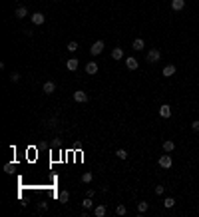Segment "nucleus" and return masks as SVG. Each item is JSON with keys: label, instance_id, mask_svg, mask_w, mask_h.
<instances>
[{"label": "nucleus", "instance_id": "5", "mask_svg": "<svg viewBox=\"0 0 199 217\" xmlns=\"http://www.w3.org/2000/svg\"><path fill=\"white\" fill-rule=\"evenodd\" d=\"M125 66H128V70H137V68H139V62L135 60L133 56H129V58H125Z\"/></svg>", "mask_w": 199, "mask_h": 217}, {"label": "nucleus", "instance_id": "25", "mask_svg": "<svg viewBox=\"0 0 199 217\" xmlns=\"http://www.w3.org/2000/svg\"><path fill=\"white\" fill-rule=\"evenodd\" d=\"M78 50V42H70L68 44V52H76Z\"/></svg>", "mask_w": 199, "mask_h": 217}, {"label": "nucleus", "instance_id": "20", "mask_svg": "<svg viewBox=\"0 0 199 217\" xmlns=\"http://www.w3.org/2000/svg\"><path fill=\"white\" fill-rule=\"evenodd\" d=\"M163 205H165V207H167V209H171V207H173V205H175V199H173V197H167V199H165V201H163Z\"/></svg>", "mask_w": 199, "mask_h": 217}, {"label": "nucleus", "instance_id": "24", "mask_svg": "<svg viewBox=\"0 0 199 217\" xmlns=\"http://www.w3.org/2000/svg\"><path fill=\"white\" fill-rule=\"evenodd\" d=\"M116 155L120 157V159H125V157H128V151H125V150H117V151H116Z\"/></svg>", "mask_w": 199, "mask_h": 217}, {"label": "nucleus", "instance_id": "15", "mask_svg": "<svg viewBox=\"0 0 199 217\" xmlns=\"http://www.w3.org/2000/svg\"><path fill=\"white\" fill-rule=\"evenodd\" d=\"M112 58L113 60H121V58H124V50L121 48H113L112 50Z\"/></svg>", "mask_w": 199, "mask_h": 217}, {"label": "nucleus", "instance_id": "12", "mask_svg": "<svg viewBox=\"0 0 199 217\" xmlns=\"http://www.w3.org/2000/svg\"><path fill=\"white\" fill-rule=\"evenodd\" d=\"M86 72H88L90 76L98 74V64H96V62H90V64H86Z\"/></svg>", "mask_w": 199, "mask_h": 217}, {"label": "nucleus", "instance_id": "10", "mask_svg": "<svg viewBox=\"0 0 199 217\" xmlns=\"http://www.w3.org/2000/svg\"><path fill=\"white\" fill-rule=\"evenodd\" d=\"M175 72H177V68L173 66V64H169V66L163 68V76H165V78H171V76L175 74Z\"/></svg>", "mask_w": 199, "mask_h": 217}, {"label": "nucleus", "instance_id": "11", "mask_svg": "<svg viewBox=\"0 0 199 217\" xmlns=\"http://www.w3.org/2000/svg\"><path fill=\"white\" fill-rule=\"evenodd\" d=\"M26 16H28V8L26 6H18L16 8V18L22 20V18H26Z\"/></svg>", "mask_w": 199, "mask_h": 217}, {"label": "nucleus", "instance_id": "28", "mask_svg": "<svg viewBox=\"0 0 199 217\" xmlns=\"http://www.w3.org/2000/svg\"><path fill=\"white\" fill-rule=\"evenodd\" d=\"M10 80H12V82H20V74H18V72H14V74H10Z\"/></svg>", "mask_w": 199, "mask_h": 217}, {"label": "nucleus", "instance_id": "1", "mask_svg": "<svg viewBox=\"0 0 199 217\" xmlns=\"http://www.w3.org/2000/svg\"><path fill=\"white\" fill-rule=\"evenodd\" d=\"M145 60H147V64H157L159 60H161V52H159L157 48H151V50H147V54H145Z\"/></svg>", "mask_w": 199, "mask_h": 217}, {"label": "nucleus", "instance_id": "13", "mask_svg": "<svg viewBox=\"0 0 199 217\" xmlns=\"http://www.w3.org/2000/svg\"><path fill=\"white\" fill-rule=\"evenodd\" d=\"M147 209H149V203H147V201H139V203H137V213H139V215H143Z\"/></svg>", "mask_w": 199, "mask_h": 217}, {"label": "nucleus", "instance_id": "8", "mask_svg": "<svg viewBox=\"0 0 199 217\" xmlns=\"http://www.w3.org/2000/svg\"><path fill=\"white\" fill-rule=\"evenodd\" d=\"M44 20H46V16L42 14V12H36V14H32V22L36 24V26H40V24H44Z\"/></svg>", "mask_w": 199, "mask_h": 217}, {"label": "nucleus", "instance_id": "14", "mask_svg": "<svg viewBox=\"0 0 199 217\" xmlns=\"http://www.w3.org/2000/svg\"><path fill=\"white\" fill-rule=\"evenodd\" d=\"M66 68L70 72H74V70H78V60H76V58H70V60L66 62Z\"/></svg>", "mask_w": 199, "mask_h": 217}, {"label": "nucleus", "instance_id": "27", "mask_svg": "<svg viewBox=\"0 0 199 217\" xmlns=\"http://www.w3.org/2000/svg\"><path fill=\"white\" fill-rule=\"evenodd\" d=\"M125 211H128V209H125L124 205H117V207H116V213H117V215H125Z\"/></svg>", "mask_w": 199, "mask_h": 217}, {"label": "nucleus", "instance_id": "19", "mask_svg": "<svg viewBox=\"0 0 199 217\" xmlns=\"http://www.w3.org/2000/svg\"><path fill=\"white\" fill-rule=\"evenodd\" d=\"M58 199H60V203H68V201H70V193H68V191H60Z\"/></svg>", "mask_w": 199, "mask_h": 217}, {"label": "nucleus", "instance_id": "22", "mask_svg": "<svg viewBox=\"0 0 199 217\" xmlns=\"http://www.w3.org/2000/svg\"><path fill=\"white\" fill-rule=\"evenodd\" d=\"M38 211H40V213L48 211V203H46V201H40V203H38Z\"/></svg>", "mask_w": 199, "mask_h": 217}, {"label": "nucleus", "instance_id": "30", "mask_svg": "<svg viewBox=\"0 0 199 217\" xmlns=\"http://www.w3.org/2000/svg\"><path fill=\"white\" fill-rule=\"evenodd\" d=\"M191 130H193V131H199V120H195V122L191 124Z\"/></svg>", "mask_w": 199, "mask_h": 217}, {"label": "nucleus", "instance_id": "16", "mask_svg": "<svg viewBox=\"0 0 199 217\" xmlns=\"http://www.w3.org/2000/svg\"><path fill=\"white\" fill-rule=\"evenodd\" d=\"M143 46H145V42H143L141 38H135L133 44H132V48H133V50H143Z\"/></svg>", "mask_w": 199, "mask_h": 217}, {"label": "nucleus", "instance_id": "23", "mask_svg": "<svg viewBox=\"0 0 199 217\" xmlns=\"http://www.w3.org/2000/svg\"><path fill=\"white\" fill-rule=\"evenodd\" d=\"M82 205L86 207V209H92V197H90V195H88V197L84 199V203H82Z\"/></svg>", "mask_w": 199, "mask_h": 217}, {"label": "nucleus", "instance_id": "6", "mask_svg": "<svg viewBox=\"0 0 199 217\" xmlns=\"http://www.w3.org/2000/svg\"><path fill=\"white\" fill-rule=\"evenodd\" d=\"M159 116H161V118H165V120H167V118H171V106L163 104L161 108H159Z\"/></svg>", "mask_w": 199, "mask_h": 217}, {"label": "nucleus", "instance_id": "7", "mask_svg": "<svg viewBox=\"0 0 199 217\" xmlns=\"http://www.w3.org/2000/svg\"><path fill=\"white\" fill-rule=\"evenodd\" d=\"M54 90H56V84H54V82H50V80H48V82H44V86H42V92H44V94H54Z\"/></svg>", "mask_w": 199, "mask_h": 217}, {"label": "nucleus", "instance_id": "4", "mask_svg": "<svg viewBox=\"0 0 199 217\" xmlns=\"http://www.w3.org/2000/svg\"><path fill=\"white\" fill-rule=\"evenodd\" d=\"M74 100L78 102V104H84V102H88V94L84 90H76L74 92Z\"/></svg>", "mask_w": 199, "mask_h": 217}, {"label": "nucleus", "instance_id": "18", "mask_svg": "<svg viewBox=\"0 0 199 217\" xmlns=\"http://www.w3.org/2000/svg\"><path fill=\"white\" fill-rule=\"evenodd\" d=\"M163 150H165L167 154H169V151H173V150H175V143H173L171 139H167V142H163Z\"/></svg>", "mask_w": 199, "mask_h": 217}, {"label": "nucleus", "instance_id": "26", "mask_svg": "<svg viewBox=\"0 0 199 217\" xmlns=\"http://www.w3.org/2000/svg\"><path fill=\"white\" fill-rule=\"evenodd\" d=\"M4 171L6 173H14V163H6L4 165Z\"/></svg>", "mask_w": 199, "mask_h": 217}, {"label": "nucleus", "instance_id": "17", "mask_svg": "<svg viewBox=\"0 0 199 217\" xmlns=\"http://www.w3.org/2000/svg\"><path fill=\"white\" fill-rule=\"evenodd\" d=\"M105 211H108V209H105V205H98V207L94 209V215H96V217H104Z\"/></svg>", "mask_w": 199, "mask_h": 217}, {"label": "nucleus", "instance_id": "3", "mask_svg": "<svg viewBox=\"0 0 199 217\" xmlns=\"http://www.w3.org/2000/svg\"><path fill=\"white\" fill-rule=\"evenodd\" d=\"M157 163H159V167L169 169V167H171V163H173V161H171V155H161V157L157 159Z\"/></svg>", "mask_w": 199, "mask_h": 217}, {"label": "nucleus", "instance_id": "9", "mask_svg": "<svg viewBox=\"0 0 199 217\" xmlns=\"http://www.w3.org/2000/svg\"><path fill=\"white\" fill-rule=\"evenodd\" d=\"M183 6H185V0H171V10L179 12V10H183Z\"/></svg>", "mask_w": 199, "mask_h": 217}, {"label": "nucleus", "instance_id": "21", "mask_svg": "<svg viewBox=\"0 0 199 217\" xmlns=\"http://www.w3.org/2000/svg\"><path fill=\"white\" fill-rule=\"evenodd\" d=\"M92 179H94V175H92L90 171H88V173H84V175H82V181H84V183H90Z\"/></svg>", "mask_w": 199, "mask_h": 217}, {"label": "nucleus", "instance_id": "29", "mask_svg": "<svg viewBox=\"0 0 199 217\" xmlns=\"http://www.w3.org/2000/svg\"><path fill=\"white\" fill-rule=\"evenodd\" d=\"M163 191H165V187H163V185H157V187H155V195H161Z\"/></svg>", "mask_w": 199, "mask_h": 217}, {"label": "nucleus", "instance_id": "2", "mask_svg": "<svg viewBox=\"0 0 199 217\" xmlns=\"http://www.w3.org/2000/svg\"><path fill=\"white\" fill-rule=\"evenodd\" d=\"M90 52H92V56H98V54H101V52H104V42H101V40H96L94 44H92Z\"/></svg>", "mask_w": 199, "mask_h": 217}]
</instances>
